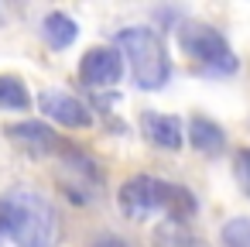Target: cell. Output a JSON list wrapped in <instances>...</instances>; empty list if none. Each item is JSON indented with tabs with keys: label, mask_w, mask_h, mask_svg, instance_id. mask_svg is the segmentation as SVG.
<instances>
[{
	"label": "cell",
	"mask_w": 250,
	"mask_h": 247,
	"mask_svg": "<svg viewBox=\"0 0 250 247\" xmlns=\"http://www.w3.org/2000/svg\"><path fill=\"white\" fill-rule=\"evenodd\" d=\"M0 233L18 247H52L59 240V213L35 189H7L0 196Z\"/></svg>",
	"instance_id": "cell-1"
},
{
	"label": "cell",
	"mask_w": 250,
	"mask_h": 247,
	"mask_svg": "<svg viewBox=\"0 0 250 247\" xmlns=\"http://www.w3.org/2000/svg\"><path fill=\"white\" fill-rule=\"evenodd\" d=\"M117 48H120V55H127L130 76L141 90H161L171 79V59H168L165 42L154 28L117 31Z\"/></svg>",
	"instance_id": "cell-2"
},
{
	"label": "cell",
	"mask_w": 250,
	"mask_h": 247,
	"mask_svg": "<svg viewBox=\"0 0 250 247\" xmlns=\"http://www.w3.org/2000/svg\"><path fill=\"white\" fill-rule=\"evenodd\" d=\"M178 42H182V48L195 59V62H202V69L209 72V76H229V72H236V55H233V48L226 45V38L216 31V28H209V24H199V21H185L182 28H178Z\"/></svg>",
	"instance_id": "cell-3"
},
{
	"label": "cell",
	"mask_w": 250,
	"mask_h": 247,
	"mask_svg": "<svg viewBox=\"0 0 250 247\" xmlns=\"http://www.w3.org/2000/svg\"><path fill=\"white\" fill-rule=\"evenodd\" d=\"M165 199H168V182L154 175H134L117 192V206L127 220H147L158 209L165 213Z\"/></svg>",
	"instance_id": "cell-4"
},
{
	"label": "cell",
	"mask_w": 250,
	"mask_h": 247,
	"mask_svg": "<svg viewBox=\"0 0 250 247\" xmlns=\"http://www.w3.org/2000/svg\"><path fill=\"white\" fill-rule=\"evenodd\" d=\"M79 76L93 90H113L120 83V76H124V55L117 48H110V45H96V48H89L83 55Z\"/></svg>",
	"instance_id": "cell-5"
},
{
	"label": "cell",
	"mask_w": 250,
	"mask_h": 247,
	"mask_svg": "<svg viewBox=\"0 0 250 247\" xmlns=\"http://www.w3.org/2000/svg\"><path fill=\"white\" fill-rule=\"evenodd\" d=\"M38 107L45 117H52L55 124L62 127H72V131H86L93 124V113L86 110V103L65 90H42L38 93Z\"/></svg>",
	"instance_id": "cell-6"
},
{
	"label": "cell",
	"mask_w": 250,
	"mask_h": 247,
	"mask_svg": "<svg viewBox=\"0 0 250 247\" xmlns=\"http://www.w3.org/2000/svg\"><path fill=\"white\" fill-rule=\"evenodd\" d=\"M141 131H144V137L154 148H165V151H178L182 141H185L182 120L171 117V113H144L141 117Z\"/></svg>",
	"instance_id": "cell-7"
},
{
	"label": "cell",
	"mask_w": 250,
	"mask_h": 247,
	"mask_svg": "<svg viewBox=\"0 0 250 247\" xmlns=\"http://www.w3.org/2000/svg\"><path fill=\"white\" fill-rule=\"evenodd\" d=\"M7 137L35 155H48L55 144H59V134L48 127V124H38V120H21V124H7Z\"/></svg>",
	"instance_id": "cell-8"
},
{
	"label": "cell",
	"mask_w": 250,
	"mask_h": 247,
	"mask_svg": "<svg viewBox=\"0 0 250 247\" xmlns=\"http://www.w3.org/2000/svg\"><path fill=\"white\" fill-rule=\"evenodd\" d=\"M188 144H192L195 151H202V155H219L223 144H226V134H223V127H219L216 120H209V117H192V120H188Z\"/></svg>",
	"instance_id": "cell-9"
},
{
	"label": "cell",
	"mask_w": 250,
	"mask_h": 247,
	"mask_svg": "<svg viewBox=\"0 0 250 247\" xmlns=\"http://www.w3.org/2000/svg\"><path fill=\"white\" fill-rule=\"evenodd\" d=\"M42 35H45V42H48L52 48H69V45L79 38V24H76L69 14H62V11H52V14H45V21H42Z\"/></svg>",
	"instance_id": "cell-10"
},
{
	"label": "cell",
	"mask_w": 250,
	"mask_h": 247,
	"mask_svg": "<svg viewBox=\"0 0 250 247\" xmlns=\"http://www.w3.org/2000/svg\"><path fill=\"white\" fill-rule=\"evenodd\" d=\"M154 244H158V247H206V240L195 237V233H188L182 223H165V226L154 233Z\"/></svg>",
	"instance_id": "cell-11"
},
{
	"label": "cell",
	"mask_w": 250,
	"mask_h": 247,
	"mask_svg": "<svg viewBox=\"0 0 250 247\" xmlns=\"http://www.w3.org/2000/svg\"><path fill=\"white\" fill-rule=\"evenodd\" d=\"M28 103H31L28 86L18 76H0V107H7V110H28Z\"/></svg>",
	"instance_id": "cell-12"
},
{
	"label": "cell",
	"mask_w": 250,
	"mask_h": 247,
	"mask_svg": "<svg viewBox=\"0 0 250 247\" xmlns=\"http://www.w3.org/2000/svg\"><path fill=\"white\" fill-rule=\"evenodd\" d=\"M223 247H250V216H233L219 230Z\"/></svg>",
	"instance_id": "cell-13"
},
{
	"label": "cell",
	"mask_w": 250,
	"mask_h": 247,
	"mask_svg": "<svg viewBox=\"0 0 250 247\" xmlns=\"http://www.w3.org/2000/svg\"><path fill=\"white\" fill-rule=\"evenodd\" d=\"M236 182L243 185V192L250 196V148H243L236 155Z\"/></svg>",
	"instance_id": "cell-14"
},
{
	"label": "cell",
	"mask_w": 250,
	"mask_h": 247,
	"mask_svg": "<svg viewBox=\"0 0 250 247\" xmlns=\"http://www.w3.org/2000/svg\"><path fill=\"white\" fill-rule=\"evenodd\" d=\"M93 247H130V244L124 237H117V233H103V237L93 240Z\"/></svg>",
	"instance_id": "cell-15"
}]
</instances>
